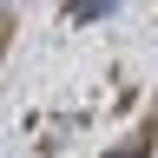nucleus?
Listing matches in <instances>:
<instances>
[{
    "instance_id": "nucleus-1",
    "label": "nucleus",
    "mask_w": 158,
    "mask_h": 158,
    "mask_svg": "<svg viewBox=\"0 0 158 158\" xmlns=\"http://www.w3.org/2000/svg\"><path fill=\"white\" fill-rule=\"evenodd\" d=\"M118 0H66V27H92V20H106Z\"/></svg>"
}]
</instances>
